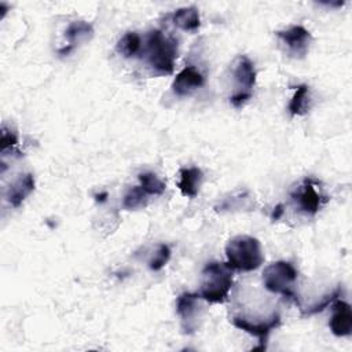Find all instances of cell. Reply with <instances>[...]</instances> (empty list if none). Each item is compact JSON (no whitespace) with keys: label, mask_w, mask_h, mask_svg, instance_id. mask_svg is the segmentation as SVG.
<instances>
[{"label":"cell","mask_w":352,"mask_h":352,"mask_svg":"<svg viewBox=\"0 0 352 352\" xmlns=\"http://www.w3.org/2000/svg\"><path fill=\"white\" fill-rule=\"evenodd\" d=\"M276 36L283 41L293 56L302 58L307 55L311 43V33L304 26L293 25L285 30L276 32Z\"/></svg>","instance_id":"cell-6"},{"label":"cell","mask_w":352,"mask_h":352,"mask_svg":"<svg viewBox=\"0 0 352 352\" xmlns=\"http://www.w3.org/2000/svg\"><path fill=\"white\" fill-rule=\"evenodd\" d=\"M106 197H107V192H102L100 195H99V194H98V195H95L96 201H99V202H103V201L106 199Z\"/></svg>","instance_id":"cell-25"},{"label":"cell","mask_w":352,"mask_h":352,"mask_svg":"<svg viewBox=\"0 0 352 352\" xmlns=\"http://www.w3.org/2000/svg\"><path fill=\"white\" fill-rule=\"evenodd\" d=\"M116 50L120 55L124 58H132L135 56L140 50V37L135 32L125 33L117 43Z\"/></svg>","instance_id":"cell-16"},{"label":"cell","mask_w":352,"mask_h":352,"mask_svg":"<svg viewBox=\"0 0 352 352\" xmlns=\"http://www.w3.org/2000/svg\"><path fill=\"white\" fill-rule=\"evenodd\" d=\"M172 22L180 28L182 30H188L194 32L199 28L201 19H199V12L195 7H183L179 8L173 12L172 15Z\"/></svg>","instance_id":"cell-14"},{"label":"cell","mask_w":352,"mask_h":352,"mask_svg":"<svg viewBox=\"0 0 352 352\" xmlns=\"http://www.w3.org/2000/svg\"><path fill=\"white\" fill-rule=\"evenodd\" d=\"M34 190V177L32 173H25L21 175L14 183L10 184V187L7 188L6 192V199L7 202L14 206L18 208L22 205V202L25 201V198Z\"/></svg>","instance_id":"cell-12"},{"label":"cell","mask_w":352,"mask_h":352,"mask_svg":"<svg viewBox=\"0 0 352 352\" xmlns=\"http://www.w3.org/2000/svg\"><path fill=\"white\" fill-rule=\"evenodd\" d=\"M282 212H283V209H282V205H278L276 208H275V210H274V213H272V219H275V220H278L279 219V216L282 214Z\"/></svg>","instance_id":"cell-24"},{"label":"cell","mask_w":352,"mask_h":352,"mask_svg":"<svg viewBox=\"0 0 352 352\" xmlns=\"http://www.w3.org/2000/svg\"><path fill=\"white\" fill-rule=\"evenodd\" d=\"M18 143L16 133L11 129H7L6 126L1 128V151L4 153L7 148H11Z\"/></svg>","instance_id":"cell-22"},{"label":"cell","mask_w":352,"mask_h":352,"mask_svg":"<svg viewBox=\"0 0 352 352\" xmlns=\"http://www.w3.org/2000/svg\"><path fill=\"white\" fill-rule=\"evenodd\" d=\"M138 177H139V182H140V187L144 190L146 194H148V195H161V194H164L166 186L161 179L157 177L155 173L143 172Z\"/></svg>","instance_id":"cell-18"},{"label":"cell","mask_w":352,"mask_h":352,"mask_svg":"<svg viewBox=\"0 0 352 352\" xmlns=\"http://www.w3.org/2000/svg\"><path fill=\"white\" fill-rule=\"evenodd\" d=\"M226 256L232 270L243 272L258 268L264 261L260 242L249 235H236L230 239L226 245Z\"/></svg>","instance_id":"cell-2"},{"label":"cell","mask_w":352,"mask_h":352,"mask_svg":"<svg viewBox=\"0 0 352 352\" xmlns=\"http://www.w3.org/2000/svg\"><path fill=\"white\" fill-rule=\"evenodd\" d=\"M198 293H182L176 301V312L182 320V329L184 334H191L197 329V314H198Z\"/></svg>","instance_id":"cell-7"},{"label":"cell","mask_w":352,"mask_h":352,"mask_svg":"<svg viewBox=\"0 0 352 352\" xmlns=\"http://www.w3.org/2000/svg\"><path fill=\"white\" fill-rule=\"evenodd\" d=\"M205 84V78L202 73L194 66H186L180 70L172 84V89L177 96H187L192 91L201 88Z\"/></svg>","instance_id":"cell-8"},{"label":"cell","mask_w":352,"mask_h":352,"mask_svg":"<svg viewBox=\"0 0 352 352\" xmlns=\"http://www.w3.org/2000/svg\"><path fill=\"white\" fill-rule=\"evenodd\" d=\"M147 195L140 186L131 187L122 199V206L126 210H135L147 205Z\"/></svg>","instance_id":"cell-17"},{"label":"cell","mask_w":352,"mask_h":352,"mask_svg":"<svg viewBox=\"0 0 352 352\" xmlns=\"http://www.w3.org/2000/svg\"><path fill=\"white\" fill-rule=\"evenodd\" d=\"M231 322L236 329L243 330L258 338V345L253 348V351H265L270 333L280 324V315L278 312H274L267 320L261 322H252L242 316H234Z\"/></svg>","instance_id":"cell-5"},{"label":"cell","mask_w":352,"mask_h":352,"mask_svg":"<svg viewBox=\"0 0 352 352\" xmlns=\"http://www.w3.org/2000/svg\"><path fill=\"white\" fill-rule=\"evenodd\" d=\"M232 74H234V80L241 88L238 92L252 94V88L256 84V70H254L253 62L248 56L239 55L235 59Z\"/></svg>","instance_id":"cell-10"},{"label":"cell","mask_w":352,"mask_h":352,"mask_svg":"<svg viewBox=\"0 0 352 352\" xmlns=\"http://www.w3.org/2000/svg\"><path fill=\"white\" fill-rule=\"evenodd\" d=\"M179 182H177V187L180 190V192L184 197L188 198H194L201 187L204 175L202 170L197 166H191V168H182L179 170Z\"/></svg>","instance_id":"cell-13"},{"label":"cell","mask_w":352,"mask_h":352,"mask_svg":"<svg viewBox=\"0 0 352 352\" xmlns=\"http://www.w3.org/2000/svg\"><path fill=\"white\" fill-rule=\"evenodd\" d=\"M250 98H252V94H249V92H235L230 98V100L234 107H242Z\"/></svg>","instance_id":"cell-23"},{"label":"cell","mask_w":352,"mask_h":352,"mask_svg":"<svg viewBox=\"0 0 352 352\" xmlns=\"http://www.w3.org/2000/svg\"><path fill=\"white\" fill-rule=\"evenodd\" d=\"M170 258V249L168 245L161 243L158 245L157 252L154 253V256L150 258L148 261V267L153 271H160Z\"/></svg>","instance_id":"cell-21"},{"label":"cell","mask_w":352,"mask_h":352,"mask_svg":"<svg viewBox=\"0 0 352 352\" xmlns=\"http://www.w3.org/2000/svg\"><path fill=\"white\" fill-rule=\"evenodd\" d=\"M147 62L160 74H170L177 58V43L161 30H151L147 37Z\"/></svg>","instance_id":"cell-3"},{"label":"cell","mask_w":352,"mask_h":352,"mask_svg":"<svg viewBox=\"0 0 352 352\" xmlns=\"http://www.w3.org/2000/svg\"><path fill=\"white\" fill-rule=\"evenodd\" d=\"M232 286V268L227 263L212 261L202 270L199 297L208 302H224Z\"/></svg>","instance_id":"cell-1"},{"label":"cell","mask_w":352,"mask_h":352,"mask_svg":"<svg viewBox=\"0 0 352 352\" xmlns=\"http://www.w3.org/2000/svg\"><path fill=\"white\" fill-rule=\"evenodd\" d=\"M330 330L337 337H346L352 333V311L351 305L342 300H336L333 315L330 319Z\"/></svg>","instance_id":"cell-9"},{"label":"cell","mask_w":352,"mask_h":352,"mask_svg":"<svg viewBox=\"0 0 352 352\" xmlns=\"http://www.w3.org/2000/svg\"><path fill=\"white\" fill-rule=\"evenodd\" d=\"M92 34V26L84 21H76V22H72L69 25V28L66 29V38L69 40L70 43V47L74 45L76 41H78L80 38H85L88 36Z\"/></svg>","instance_id":"cell-19"},{"label":"cell","mask_w":352,"mask_h":352,"mask_svg":"<svg viewBox=\"0 0 352 352\" xmlns=\"http://www.w3.org/2000/svg\"><path fill=\"white\" fill-rule=\"evenodd\" d=\"M309 102V91L305 84H301L296 88V92L289 103V111L292 116H302L308 110Z\"/></svg>","instance_id":"cell-15"},{"label":"cell","mask_w":352,"mask_h":352,"mask_svg":"<svg viewBox=\"0 0 352 352\" xmlns=\"http://www.w3.org/2000/svg\"><path fill=\"white\" fill-rule=\"evenodd\" d=\"M296 279L297 270L289 261L272 263L267 265L263 272V282L267 290H270L271 293L282 294L287 298H294L298 304V300L296 298V294L293 292Z\"/></svg>","instance_id":"cell-4"},{"label":"cell","mask_w":352,"mask_h":352,"mask_svg":"<svg viewBox=\"0 0 352 352\" xmlns=\"http://www.w3.org/2000/svg\"><path fill=\"white\" fill-rule=\"evenodd\" d=\"M293 199L297 202L298 208L307 214H315L322 205V195L315 190V186L305 180V183L292 194Z\"/></svg>","instance_id":"cell-11"},{"label":"cell","mask_w":352,"mask_h":352,"mask_svg":"<svg viewBox=\"0 0 352 352\" xmlns=\"http://www.w3.org/2000/svg\"><path fill=\"white\" fill-rule=\"evenodd\" d=\"M341 296V287L337 286L334 290H331L330 293H327L326 296H323V298L315 304H312L311 307H308L305 311L302 309V315H314L318 312H322L326 307H329L333 301H336L338 297Z\"/></svg>","instance_id":"cell-20"}]
</instances>
